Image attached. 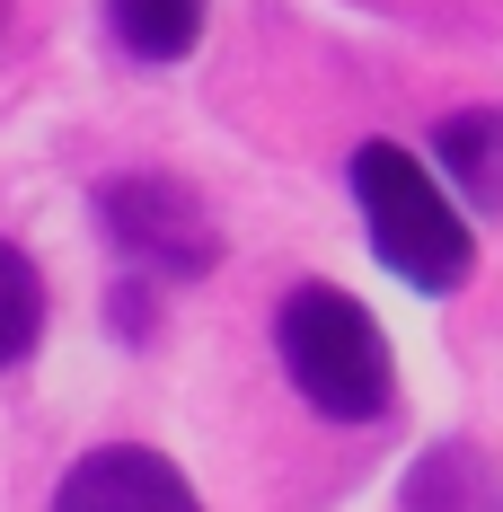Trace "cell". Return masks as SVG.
I'll use <instances>...</instances> for the list:
<instances>
[{"mask_svg":"<svg viewBox=\"0 0 503 512\" xmlns=\"http://www.w3.org/2000/svg\"><path fill=\"white\" fill-rule=\"evenodd\" d=\"M274 345H283L292 389H301L327 424H371V415H389V398H398V362H389L380 318L353 301V292H336V283L283 292Z\"/></svg>","mask_w":503,"mask_h":512,"instance_id":"obj_1","label":"cell"},{"mask_svg":"<svg viewBox=\"0 0 503 512\" xmlns=\"http://www.w3.org/2000/svg\"><path fill=\"white\" fill-rule=\"evenodd\" d=\"M353 204H362V230H371V248H380V265L398 283H415V292H459L477 274L468 221H459V204L442 195V177L415 151L362 142L353 151Z\"/></svg>","mask_w":503,"mask_h":512,"instance_id":"obj_2","label":"cell"},{"mask_svg":"<svg viewBox=\"0 0 503 512\" xmlns=\"http://www.w3.org/2000/svg\"><path fill=\"white\" fill-rule=\"evenodd\" d=\"M98 230L115 239V256H124L133 274L195 283V274L221 265V221L203 212V195H195V186H177V177H151V168L106 177V186H98Z\"/></svg>","mask_w":503,"mask_h":512,"instance_id":"obj_3","label":"cell"},{"mask_svg":"<svg viewBox=\"0 0 503 512\" xmlns=\"http://www.w3.org/2000/svg\"><path fill=\"white\" fill-rule=\"evenodd\" d=\"M53 512H203V504L177 477V460H159L142 442H106V451L71 460V477L53 486Z\"/></svg>","mask_w":503,"mask_h":512,"instance_id":"obj_4","label":"cell"},{"mask_svg":"<svg viewBox=\"0 0 503 512\" xmlns=\"http://www.w3.org/2000/svg\"><path fill=\"white\" fill-rule=\"evenodd\" d=\"M406 512H503V460L486 442H433L406 468Z\"/></svg>","mask_w":503,"mask_h":512,"instance_id":"obj_5","label":"cell"},{"mask_svg":"<svg viewBox=\"0 0 503 512\" xmlns=\"http://www.w3.org/2000/svg\"><path fill=\"white\" fill-rule=\"evenodd\" d=\"M433 151H442V177L468 204L503 212V106H459L451 124L433 133Z\"/></svg>","mask_w":503,"mask_h":512,"instance_id":"obj_6","label":"cell"},{"mask_svg":"<svg viewBox=\"0 0 503 512\" xmlns=\"http://www.w3.org/2000/svg\"><path fill=\"white\" fill-rule=\"evenodd\" d=\"M203 9L212 0H106L115 45L133 53V62H186L195 36H203Z\"/></svg>","mask_w":503,"mask_h":512,"instance_id":"obj_7","label":"cell"},{"mask_svg":"<svg viewBox=\"0 0 503 512\" xmlns=\"http://www.w3.org/2000/svg\"><path fill=\"white\" fill-rule=\"evenodd\" d=\"M36 336H45V274L27 265V248L0 239V371L36 354Z\"/></svg>","mask_w":503,"mask_h":512,"instance_id":"obj_8","label":"cell"},{"mask_svg":"<svg viewBox=\"0 0 503 512\" xmlns=\"http://www.w3.org/2000/svg\"><path fill=\"white\" fill-rule=\"evenodd\" d=\"M115 327H124V336H133V345H142V336H151V292H142V283H133V274H124V283H115Z\"/></svg>","mask_w":503,"mask_h":512,"instance_id":"obj_9","label":"cell"},{"mask_svg":"<svg viewBox=\"0 0 503 512\" xmlns=\"http://www.w3.org/2000/svg\"><path fill=\"white\" fill-rule=\"evenodd\" d=\"M0 36H9V0H0Z\"/></svg>","mask_w":503,"mask_h":512,"instance_id":"obj_10","label":"cell"}]
</instances>
